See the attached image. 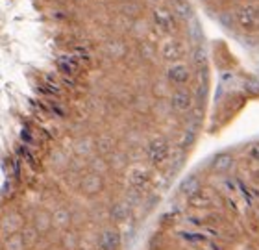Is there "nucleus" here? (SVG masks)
I'll return each mask as SVG.
<instances>
[{
	"label": "nucleus",
	"instance_id": "nucleus-1",
	"mask_svg": "<svg viewBox=\"0 0 259 250\" xmlns=\"http://www.w3.org/2000/svg\"><path fill=\"white\" fill-rule=\"evenodd\" d=\"M235 22L246 32H257L259 30V6L244 4L235 11Z\"/></svg>",
	"mask_w": 259,
	"mask_h": 250
},
{
	"label": "nucleus",
	"instance_id": "nucleus-2",
	"mask_svg": "<svg viewBox=\"0 0 259 250\" xmlns=\"http://www.w3.org/2000/svg\"><path fill=\"white\" fill-rule=\"evenodd\" d=\"M170 156V145L165 137H154L146 145V158L152 165H163Z\"/></svg>",
	"mask_w": 259,
	"mask_h": 250
},
{
	"label": "nucleus",
	"instance_id": "nucleus-3",
	"mask_svg": "<svg viewBox=\"0 0 259 250\" xmlns=\"http://www.w3.org/2000/svg\"><path fill=\"white\" fill-rule=\"evenodd\" d=\"M56 67H58V71H60L65 78H76L81 72V61L78 60L74 54L58 56Z\"/></svg>",
	"mask_w": 259,
	"mask_h": 250
},
{
	"label": "nucleus",
	"instance_id": "nucleus-4",
	"mask_svg": "<svg viewBox=\"0 0 259 250\" xmlns=\"http://www.w3.org/2000/svg\"><path fill=\"white\" fill-rule=\"evenodd\" d=\"M122 245V235L117 228H106L97 237V250H119Z\"/></svg>",
	"mask_w": 259,
	"mask_h": 250
},
{
	"label": "nucleus",
	"instance_id": "nucleus-5",
	"mask_svg": "<svg viewBox=\"0 0 259 250\" xmlns=\"http://www.w3.org/2000/svg\"><path fill=\"white\" fill-rule=\"evenodd\" d=\"M167 80L176 87L187 86V82L191 80V69L185 63H172L167 69Z\"/></svg>",
	"mask_w": 259,
	"mask_h": 250
},
{
	"label": "nucleus",
	"instance_id": "nucleus-6",
	"mask_svg": "<svg viewBox=\"0 0 259 250\" xmlns=\"http://www.w3.org/2000/svg\"><path fill=\"white\" fill-rule=\"evenodd\" d=\"M150 184V173L143 167H134L130 169L128 173V185L132 187V191L141 193L143 189H146Z\"/></svg>",
	"mask_w": 259,
	"mask_h": 250
},
{
	"label": "nucleus",
	"instance_id": "nucleus-7",
	"mask_svg": "<svg viewBox=\"0 0 259 250\" xmlns=\"http://www.w3.org/2000/svg\"><path fill=\"white\" fill-rule=\"evenodd\" d=\"M194 97L189 89H184V87H178L176 91L170 95V106H172L176 111H189L193 108Z\"/></svg>",
	"mask_w": 259,
	"mask_h": 250
},
{
	"label": "nucleus",
	"instance_id": "nucleus-8",
	"mask_svg": "<svg viewBox=\"0 0 259 250\" xmlns=\"http://www.w3.org/2000/svg\"><path fill=\"white\" fill-rule=\"evenodd\" d=\"M154 22L156 26L161 30L163 33L172 32V28L176 26V19L170 10H156L154 11Z\"/></svg>",
	"mask_w": 259,
	"mask_h": 250
},
{
	"label": "nucleus",
	"instance_id": "nucleus-9",
	"mask_svg": "<svg viewBox=\"0 0 259 250\" xmlns=\"http://www.w3.org/2000/svg\"><path fill=\"white\" fill-rule=\"evenodd\" d=\"M185 54V47L180 41H168V43L163 45L161 56L167 61H178L180 58H184Z\"/></svg>",
	"mask_w": 259,
	"mask_h": 250
},
{
	"label": "nucleus",
	"instance_id": "nucleus-10",
	"mask_svg": "<svg viewBox=\"0 0 259 250\" xmlns=\"http://www.w3.org/2000/svg\"><path fill=\"white\" fill-rule=\"evenodd\" d=\"M232 167H233V158L226 152L217 154L215 158H213V161H211V169L217 171V173H226Z\"/></svg>",
	"mask_w": 259,
	"mask_h": 250
},
{
	"label": "nucleus",
	"instance_id": "nucleus-11",
	"mask_svg": "<svg viewBox=\"0 0 259 250\" xmlns=\"http://www.w3.org/2000/svg\"><path fill=\"white\" fill-rule=\"evenodd\" d=\"M109 215H111V219H113L115 223H124L130 217V206L126 202H117V204L111 206Z\"/></svg>",
	"mask_w": 259,
	"mask_h": 250
},
{
	"label": "nucleus",
	"instance_id": "nucleus-12",
	"mask_svg": "<svg viewBox=\"0 0 259 250\" xmlns=\"http://www.w3.org/2000/svg\"><path fill=\"white\" fill-rule=\"evenodd\" d=\"M81 187H83V191H85L87 195H95V193H98L100 191V187H102V178L98 176V174H89V176H85L83 178V182H81Z\"/></svg>",
	"mask_w": 259,
	"mask_h": 250
},
{
	"label": "nucleus",
	"instance_id": "nucleus-13",
	"mask_svg": "<svg viewBox=\"0 0 259 250\" xmlns=\"http://www.w3.org/2000/svg\"><path fill=\"white\" fill-rule=\"evenodd\" d=\"M19 154H21V158L24 159V163L30 169H33V171H39V169H41L37 156L33 154V150L30 147H19Z\"/></svg>",
	"mask_w": 259,
	"mask_h": 250
},
{
	"label": "nucleus",
	"instance_id": "nucleus-14",
	"mask_svg": "<svg viewBox=\"0 0 259 250\" xmlns=\"http://www.w3.org/2000/svg\"><path fill=\"white\" fill-rule=\"evenodd\" d=\"M182 189H184L185 195L193 196L194 193H198V191H200L198 180H196V178H189V182H185V184L182 185Z\"/></svg>",
	"mask_w": 259,
	"mask_h": 250
},
{
	"label": "nucleus",
	"instance_id": "nucleus-15",
	"mask_svg": "<svg viewBox=\"0 0 259 250\" xmlns=\"http://www.w3.org/2000/svg\"><path fill=\"white\" fill-rule=\"evenodd\" d=\"M246 156H248L252 161L259 163V143H254V145H250L248 150H246Z\"/></svg>",
	"mask_w": 259,
	"mask_h": 250
},
{
	"label": "nucleus",
	"instance_id": "nucleus-16",
	"mask_svg": "<svg viewBox=\"0 0 259 250\" xmlns=\"http://www.w3.org/2000/svg\"><path fill=\"white\" fill-rule=\"evenodd\" d=\"M56 223L58 224H65V223H69V212H67V210H60V212H56Z\"/></svg>",
	"mask_w": 259,
	"mask_h": 250
},
{
	"label": "nucleus",
	"instance_id": "nucleus-17",
	"mask_svg": "<svg viewBox=\"0 0 259 250\" xmlns=\"http://www.w3.org/2000/svg\"><path fill=\"white\" fill-rule=\"evenodd\" d=\"M198 250H211V248H198Z\"/></svg>",
	"mask_w": 259,
	"mask_h": 250
},
{
	"label": "nucleus",
	"instance_id": "nucleus-18",
	"mask_svg": "<svg viewBox=\"0 0 259 250\" xmlns=\"http://www.w3.org/2000/svg\"><path fill=\"white\" fill-rule=\"evenodd\" d=\"M154 2H161V0H154Z\"/></svg>",
	"mask_w": 259,
	"mask_h": 250
},
{
	"label": "nucleus",
	"instance_id": "nucleus-19",
	"mask_svg": "<svg viewBox=\"0 0 259 250\" xmlns=\"http://www.w3.org/2000/svg\"><path fill=\"white\" fill-rule=\"evenodd\" d=\"M81 250H89V248H81Z\"/></svg>",
	"mask_w": 259,
	"mask_h": 250
}]
</instances>
